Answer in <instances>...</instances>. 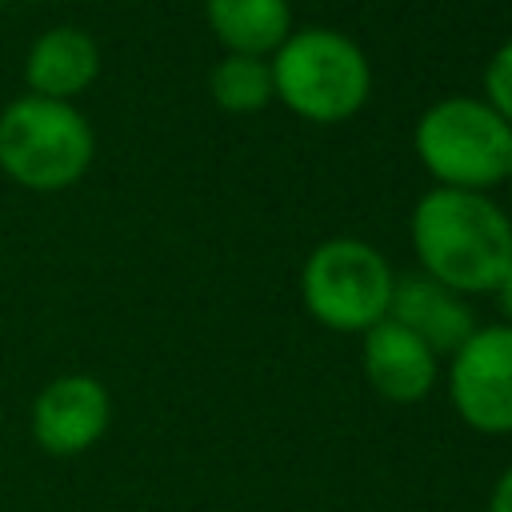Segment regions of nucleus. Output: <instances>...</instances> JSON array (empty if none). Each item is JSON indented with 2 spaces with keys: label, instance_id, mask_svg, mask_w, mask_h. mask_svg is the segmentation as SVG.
Masks as SVG:
<instances>
[{
  "label": "nucleus",
  "instance_id": "f257e3e1",
  "mask_svg": "<svg viewBox=\"0 0 512 512\" xmlns=\"http://www.w3.org/2000/svg\"><path fill=\"white\" fill-rule=\"evenodd\" d=\"M412 248L436 284L460 296L496 292L512 268V220L484 192L432 188L412 208Z\"/></svg>",
  "mask_w": 512,
  "mask_h": 512
},
{
  "label": "nucleus",
  "instance_id": "f03ea898",
  "mask_svg": "<svg viewBox=\"0 0 512 512\" xmlns=\"http://www.w3.org/2000/svg\"><path fill=\"white\" fill-rule=\"evenodd\" d=\"M276 96L304 120L336 124L360 112L372 88L368 56L336 28H300L272 56Z\"/></svg>",
  "mask_w": 512,
  "mask_h": 512
},
{
  "label": "nucleus",
  "instance_id": "7ed1b4c3",
  "mask_svg": "<svg viewBox=\"0 0 512 512\" xmlns=\"http://www.w3.org/2000/svg\"><path fill=\"white\" fill-rule=\"evenodd\" d=\"M416 156L440 180V188H492L512 164V124L472 96L436 100L416 124Z\"/></svg>",
  "mask_w": 512,
  "mask_h": 512
},
{
  "label": "nucleus",
  "instance_id": "20e7f679",
  "mask_svg": "<svg viewBox=\"0 0 512 512\" xmlns=\"http://www.w3.org/2000/svg\"><path fill=\"white\" fill-rule=\"evenodd\" d=\"M88 160L92 128L72 104L24 96L0 112V168L16 184L52 192L80 180Z\"/></svg>",
  "mask_w": 512,
  "mask_h": 512
},
{
  "label": "nucleus",
  "instance_id": "39448f33",
  "mask_svg": "<svg viewBox=\"0 0 512 512\" xmlns=\"http://www.w3.org/2000/svg\"><path fill=\"white\" fill-rule=\"evenodd\" d=\"M396 272L388 260L352 236L324 240L312 248L300 272V296L316 324L332 332H368L388 316Z\"/></svg>",
  "mask_w": 512,
  "mask_h": 512
},
{
  "label": "nucleus",
  "instance_id": "423d86ee",
  "mask_svg": "<svg viewBox=\"0 0 512 512\" xmlns=\"http://www.w3.org/2000/svg\"><path fill=\"white\" fill-rule=\"evenodd\" d=\"M456 416L480 436H512V328H476L448 364Z\"/></svg>",
  "mask_w": 512,
  "mask_h": 512
},
{
  "label": "nucleus",
  "instance_id": "0eeeda50",
  "mask_svg": "<svg viewBox=\"0 0 512 512\" xmlns=\"http://www.w3.org/2000/svg\"><path fill=\"white\" fill-rule=\"evenodd\" d=\"M112 420V396L96 376L68 372L40 388L32 404V440L48 456L88 452Z\"/></svg>",
  "mask_w": 512,
  "mask_h": 512
},
{
  "label": "nucleus",
  "instance_id": "6e6552de",
  "mask_svg": "<svg viewBox=\"0 0 512 512\" xmlns=\"http://www.w3.org/2000/svg\"><path fill=\"white\" fill-rule=\"evenodd\" d=\"M364 376L388 404H420L440 376V356L404 324L380 320L364 332Z\"/></svg>",
  "mask_w": 512,
  "mask_h": 512
},
{
  "label": "nucleus",
  "instance_id": "1a4fd4ad",
  "mask_svg": "<svg viewBox=\"0 0 512 512\" xmlns=\"http://www.w3.org/2000/svg\"><path fill=\"white\" fill-rule=\"evenodd\" d=\"M388 320L416 332L436 356H452L476 332V316L464 296L436 284L432 276H396Z\"/></svg>",
  "mask_w": 512,
  "mask_h": 512
},
{
  "label": "nucleus",
  "instance_id": "9d476101",
  "mask_svg": "<svg viewBox=\"0 0 512 512\" xmlns=\"http://www.w3.org/2000/svg\"><path fill=\"white\" fill-rule=\"evenodd\" d=\"M100 68V52H96V40L80 28H48L32 40L28 48V64H24V76L28 84L36 88V96H48V100H64V96H76L80 88L92 84Z\"/></svg>",
  "mask_w": 512,
  "mask_h": 512
},
{
  "label": "nucleus",
  "instance_id": "9b49d317",
  "mask_svg": "<svg viewBox=\"0 0 512 512\" xmlns=\"http://www.w3.org/2000/svg\"><path fill=\"white\" fill-rule=\"evenodd\" d=\"M208 24L236 56L276 52L292 32L288 0H204Z\"/></svg>",
  "mask_w": 512,
  "mask_h": 512
},
{
  "label": "nucleus",
  "instance_id": "f8f14e48",
  "mask_svg": "<svg viewBox=\"0 0 512 512\" xmlns=\"http://www.w3.org/2000/svg\"><path fill=\"white\" fill-rule=\"evenodd\" d=\"M212 100L228 112H256L264 108L276 88H272V68L260 56H224L212 68Z\"/></svg>",
  "mask_w": 512,
  "mask_h": 512
},
{
  "label": "nucleus",
  "instance_id": "ddd939ff",
  "mask_svg": "<svg viewBox=\"0 0 512 512\" xmlns=\"http://www.w3.org/2000/svg\"><path fill=\"white\" fill-rule=\"evenodd\" d=\"M484 92H488V104L512 124V40H504L488 68H484Z\"/></svg>",
  "mask_w": 512,
  "mask_h": 512
},
{
  "label": "nucleus",
  "instance_id": "4468645a",
  "mask_svg": "<svg viewBox=\"0 0 512 512\" xmlns=\"http://www.w3.org/2000/svg\"><path fill=\"white\" fill-rule=\"evenodd\" d=\"M488 512H512V464L496 476V484L488 492Z\"/></svg>",
  "mask_w": 512,
  "mask_h": 512
},
{
  "label": "nucleus",
  "instance_id": "2eb2a0df",
  "mask_svg": "<svg viewBox=\"0 0 512 512\" xmlns=\"http://www.w3.org/2000/svg\"><path fill=\"white\" fill-rule=\"evenodd\" d=\"M496 300H500V312H504V320H508V328H512V268H508L504 280L496 284Z\"/></svg>",
  "mask_w": 512,
  "mask_h": 512
},
{
  "label": "nucleus",
  "instance_id": "dca6fc26",
  "mask_svg": "<svg viewBox=\"0 0 512 512\" xmlns=\"http://www.w3.org/2000/svg\"><path fill=\"white\" fill-rule=\"evenodd\" d=\"M508 180H512V164H508Z\"/></svg>",
  "mask_w": 512,
  "mask_h": 512
}]
</instances>
